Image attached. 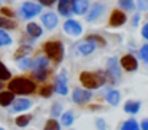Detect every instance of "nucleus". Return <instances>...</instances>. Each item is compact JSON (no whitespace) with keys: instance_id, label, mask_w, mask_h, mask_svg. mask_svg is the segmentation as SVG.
Here are the masks:
<instances>
[{"instance_id":"obj_1","label":"nucleus","mask_w":148,"mask_h":130,"mask_svg":"<svg viewBox=\"0 0 148 130\" xmlns=\"http://www.w3.org/2000/svg\"><path fill=\"white\" fill-rule=\"evenodd\" d=\"M8 87H10V91L13 92V94L29 95V94H32V92H35V82L27 79V78H14L10 81Z\"/></svg>"},{"instance_id":"obj_2","label":"nucleus","mask_w":148,"mask_h":130,"mask_svg":"<svg viewBox=\"0 0 148 130\" xmlns=\"http://www.w3.org/2000/svg\"><path fill=\"white\" fill-rule=\"evenodd\" d=\"M80 81L84 87L91 89H99L105 82V75L103 73H92V71H83L80 75Z\"/></svg>"},{"instance_id":"obj_3","label":"nucleus","mask_w":148,"mask_h":130,"mask_svg":"<svg viewBox=\"0 0 148 130\" xmlns=\"http://www.w3.org/2000/svg\"><path fill=\"white\" fill-rule=\"evenodd\" d=\"M43 49H45L46 57L54 60V62H61L64 57V46L61 41H46Z\"/></svg>"},{"instance_id":"obj_4","label":"nucleus","mask_w":148,"mask_h":130,"mask_svg":"<svg viewBox=\"0 0 148 130\" xmlns=\"http://www.w3.org/2000/svg\"><path fill=\"white\" fill-rule=\"evenodd\" d=\"M42 11V5H37L34 2H26L21 5V16L24 19H30L34 16H37L38 13Z\"/></svg>"},{"instance_id":"obj_5","label":"nucleus","mask_w":148,"mask_h":130,"mask_svg":"<svg viewBox=\"0 0 148 130\" xmlns=\"http://www.w3.org/2000/svg\"><path fill=\"white\" fill-rule=\"evenodd\" d=\"M64 32L67 35H72V37H78V35L83 32V27H81V24L78 21H75V19H67V21L64 22Z\"/></svg>"},{"instance_id":"obj_6","label":"nucleus","mask_w":148,"mask_h":130,"mask_svg":"<svg viewBox=\"0 0 148 130\" xmlns=\"http://www.w3.org/2000/svg\"><path fill=\"white\" fill-rule=\"evenodd\" d=\"M91 97H92V94H91L89 89H80L78 87V89H75L73 94H72L73 101L78 105H83V103H86V101H89Z\"/></svg>"},{"instance_id":"obj_7","label":"nucleus","mask_w":148,"mask_h":130,"mask_svg":"<svg viewBox=\"0 0 148 130\" xmlns=\"http://www.w3.org/2000/svg\"><path fill=\"white\" fill-rule=\"evenodd\" d=\"M107 75H110V79L112 81H118L119 76H121V70H119V63L116 59H110L108 63H107Z\"/></svg>"},{"instance_id":"obj_8","label":"nucleus","mask_w":148,"mask_h":130,"mask_svg":"<svg viewBox=\"0 0 148 130\" xmlns=\"http://www.w3.org/2000/svg\"><path fill=\"white\" fill-rule=\"evenodd\" d=\"M97 44L94 43V41H91L89 38H86V40L80 41V43L77 44V51L80 54H83V56H88V54H92L94 49H96Z\"/></svg>"},{"instance_id":"obj_9","label":"nucleus","mask_w":148,"mask_h":130,"mask_svg":"<svg viewBox=\"0 0 148 130\" xmlns=\"http://www.w3.org/2000/svg\"><path fill=\"white\" fill-rule=\"evenodd\" d=\"M119 65H121L124 70H127V71H134V70H137L138 63H137V60H135L134 56H131V54H126V56L121 57V60H119Z\"/></svg>"},{"instance_id":"obj_10","label":"nucleus","mask_w":148,"mask_h":130,"mask_svg":"<svg viewBox=\"0 0 148 130\" xmlns=\"http://www.w3.org/2000/svg\"><path fill=\"white\" fill-rule=\"evenodd\" d=\"M54 91L61 95H65L69 92L67 89V76H65V71L59 73V76L56 78V84H54Z\"/></svg>"},{"instance_id":"obj_11","label":"nucleus","mask_w":148,"mask_h":130,"mask_svg":"<svg viewBox=\"0 0 148 130\" xmlns=\"http://www.w3.org/2000/svg\"><path fill=\"white\" fill-rule=\"evenodd\" d=\"M73 5H75V0H59L58 11L62 16H70L73 13Z\"/></svg>"},{"instance_id":"obj_12","label":"nucleus","mask_w":148,"mask_h":130,"mask_svg":"<svg viewBox=\"0 0 148 130\" xmlns=\"http://www.w3.org/2000/svg\"><path fill=\"white\" fill-rule=\"evenodd\" d=\"M124 22H126V14L123 11H119V10H115L112 13V16H110V25L112 27H119Z\"/></svg>"},{"instance_id":"obj_13","label":"nucleus","mask_w":148,"mask_h":130,"mask_svg":"<svg viewBox=\"0 0 148 130\" xmlns=\"http://www.w3.org/2000/svg\"><path fill=\"white\" fill-rule=\"evenodd\" d=\"M102 13H103V6L100 5V3H94V5L91 6L89 13L86 14V21H96Z\"/></svg>"},{"instance_id":"obj_14","label":"nucleus","mask_w":148,"mask_h":130,"mask_svg":"<svg viewBox=\"0 0 148 130\" xmlns=\"http://www.w3.org/2000/svg\"><path fill=\"white\" fill-rule=\"evenodd\" d=\"M42 22L45 24L46 29H54L58 25V16L54 13H46V14H43Z\"/></svg>"},{"instance_id":"obj_15","label":"nucleus","mask_w":148,"mask_h":130,"mask_svg":"<svg viewBox=\"0 0 148 130\" xmlns=\"http://www.w3.org/2000/svg\"><path fill=\"white\" fill-rule=\"evenodd\" d=\"M32 106V101L30 100H26V98H19V100H14L13 103V111L18 113V111H26Z\"/></svg>"},{"instance_id":"obj_16","label":"nucleus","mask_w":148,"mask_h":130,"mask_svg":"<svg viewBox=\"0 0 148 130\" xmlns=\"http://www.w3.org/2000/svg\"><path fill=\"white\" fill-rule=\"evenodd\" d=\"M89 8V2L88 0H75V5H73V13L77 14H84Z\"/></svg>"},{"instance_id":"obj_17","label":"nucleus","mask_w":148,"mask_h":130,"mask_svg":"<svg viewBox=\"0 0 148 130\" xmlns=\"http://www.w3.org/2000/svg\"><path fill=\"white\" fill-rule=\"evenodd\" d=\"M14 100V94L11 91H7V92H0V106H8L11 105Z\"/></svg>"},{"instance_id":"obj_18","label":"nucleus","mask_w":148,"mask_h":130,"mask_svg":"<svg viewBox=\"0 0 148 130\" xmlns=\"http://www.w3.org/2000/svg\"><path fill=\"white\" fill-rule=\"evenodd\" d=\"M48 57H45V56H38L35 60L32 62V65L30 67H34V70H43V68H48Z\"/></svg>"},{"instance_id":"obj_19","label":"nucleus","mask_w":148,"mask_h":130,"mask_svg":"<svg viewBox=\"0 0 148 130\" xmlns=\"http://www.w3.org/2000/svg\"><path fill=\"white\" fill-rule=\"evenodd\" d=\"M26 30H27V33H29L30 37H34V38H37V37L42 35V27H40L37 22H29L27 27H26Z\"/></svg>"},{"instance_id":"obj_20","label":"nucleus","mask_w":148,"mask_h":130,"mask_svg":"<svg viewBox=\"0 0 148 130\" xmlns=\"http://www.w3.org/2000/svg\"><path fill=\"white\" fill-rule=\"evenodd\" d=\"M138 110H140V101H138V100L126 101V105H124V111H126V113L135 114V113H138Z\"/></svg>"},{"instance_id":"obj_21","label":"nucleus","mask_w":148,"mask_h":130,"mask_svg":"<svg viewBox=\"0 0 148 130\" xmlns=\"http://www.w3.org/2000/svg\"><path fill=\"white\" fill-rule=\"evenodd\" d=\"M107 100H108L110 105H118L119 103V92L112 89V91L107 92Z\"/></svg>"},{"instance_id":"obj_22","label":"nucleus","mask_w":148,"mask_h":130,"mask_svg":"<svg viewBox=\"0 0 148 130\" xmlns=\"http://www.w3.org/2000/svg\"><path fill=\"white\" fill-rule=\"evenodd\" d=\"M8 44H11V37L3 29H0V46H8Z\"/></svg>"},{"instance_id":"obj_23","label":"nucleus","mask_w":148,"mask_h":130,"mask_svg":"<svg viewBox=\"0 0 148 130\" xmlns=\"http://www.w3.org/2000/svg\"><path fill=\"white\" fill-rule=\"evenodd\" d=\"M16 27V24H14V21H11V19H8V18H0V29H14Z\"/></svg>"},{"instance_id":"obj_24","label":"nucleus","mask_w":148,"mask_h":130,"mask_svg":"<svg viewBox=\"0 0 148 130\" xmlns=\"http://www.w3.org/2000/svg\"><path fill=\"white\" fill-rule=\"evenodd\" d=\"M121 130H142V129L138 127V124L135 122L134 119H131V120H126V122L123 124Z\"/></svg>"},{"instance_id":"obj_25","label":"nucleus","mask_w":148,"mask_h":130,"mask_svg":"<svg viewBox=\"0 0 148 130\" xmlns=\"http://www.w3.org/2000/svg\"><path fill=\"white\" fill-rule=\"evenodd\" d=\"M34 78L38 79V81H45L48 78V70L43 68V70H34Z\"/></svg>"},{"instance_id":"obj_26","label":"nucleus","mask_w":148,"mask_h":130,"mask_svg":"<svg viewBox=\"0 0 148 130\" xmlns=\"http://www.w3.org/2000/svg\"><path fill=\"white\" fill-rule=\"evenodd\" d=\"M10 76H11L10 75V70L0 62V81H7V79H10Z\"/></svg>"},{"instance_id":"obj_27","label":"nucleus","mask_w":148,"mask_h":130,"mask_svg":"<svg viewBox=\"0 0 148 130\" xmlns=\"http://www.w3.org/2000/svg\"><path fill=\"white\" fill-rule=\"evenodd\" d=\"M62 124H64L65 127H69V125H72V124H73V114H72L70 111L62 114Z\"/></svg>"},{"instance_id":"obj_28","label":"nucleus","mask_w":148,"mask_h":130,"mask_svg":"<svg viewBox=\"0 0 148 130\" xmlns=\"http://www.w3.org/2000/svg\"><path fill=\"white\" fill-rule=\"evenodd\" d=\"M45 130H61V127H59L58 120L49 119L48 122H46V125H45Z\"/></svg>"},{"instance_id":"obj_29","label":"nucleus","mask_w":148,"mask_h":130,"mask_svg":"<svg viewBox=\"0 0 148 130\" xmlns=\"http://www.w3.org/2000/svg\"><path fill=\"white\" fill-rule=\"evenodd\" d=\"M29 120H30V116H19V117H16V125L26 127L29 124Z\"/></svg>"},{"instance_id":"obj_30","label":"nucleus","mask_w":148,"mask_h":130,"mask_svg":"<svg viewBox=\"0 0 148 130\" xmlns=\"http://www.w3.org/2000/svg\"><path fill=\"white\" fill-rule=\"evenodd\" d=\"M119 5L124 10H134V0H119Z\"/></svg>"},{"instance_id":"obj_31","label":"nucleus","mask_w":148,"mask_h":130,"mask_svg":"<svg viewBox=\"0 0 148 130\" xmlns=\"http://www.w3.org/2000/svg\"><path fill=\"white\" fill-rule=\"evenodd\" d=\"M30 65H32V60H30L29 57H24V59H21V60H19V68H21V70L29 68Z\"/></svg>"},{"instance_id":"obj_32","label":"nucleus","mask_w":148,"mask_h":130,"mask_svg":"<svg viewBox=\"0 0 148 130\" xmlns=\"http://www.w3.org/2000/svg\"><path fill=\"white\" fill-rule=\"evenodd\" d=\"M88 38H89L91 41H94L96 44H100V46H103V44H105V40H103L102 37H99V35H89Z\"/></svg>"},{"instance_id":"obj_33","label":"nucleus","mask_w":148,"mask_h":130,"mask_svg":"<svg viewBox=\"0 0 148 130\" xmlns=\"http://www.w3.org/2000/svg\"><path fill=\"white\" fill-rule=\"evenodd\" d=\"M29 52H30V48H29V46H21L19 51L16 52V59H19L21 56H27Z\"/></svg>"},{"instance_id":"obj_34","label":"nucleus","mask_w":148,"mask_h":130,"mask_svg":"<svg viewBox=\"0 0 148 130\" xmlns=\"http://www.w3.org/2000/svg\"><path fill=\"white\" fill-rule=\"evenodd\" d=\"M140 57L148 63V44H145V46L140 48Z\"/></svg>"},{"instance_id":"obj_35","label":"nucleus","mask_w":148,"mask_h":130,"mask_svg":"<svg viewBox=\"0 0 148 130\" xmlns=\"http://www.w3.org/2000/svg\"><path fill=\"white\" fill-rule=\"evenodd\" d=\"M53 91H54V89H53L51 86H45V87H43L42 91H40V94H42L43 97H49V95L53 94Z\"/></svg>"},{"instance_id":"obj_36","label":"nucleus","mask_w":148,"mask_h":130,"mask_svg":"<svg viewBox=\"0 0 148 130\" xmlns=\"http://www.w3.org/2000/svg\"><path fill=\"white\" fill-rule=\"evenodd\" d=\"M137 8L140 11H147L148 10V0H138L137 2Z\"/></svg>"},{"instance_id":"obj_37","label":"nucleus","mask_w":148,"mask_h":130,"mask_svg":"<svg viewBox=\"0 0 148 130\" xmlns=\"http://www.w3.org/2000/svg\"><path fill=\"white\" fill-rule=\"evenodd\" d=\"M38 2L42 3V5H45V6H51V5H54L58 0H38Z\"/></svg>"},{"instance_id":"obj_38","label":"nucleus","mask_w":148,"mask_h":130,"mask_svg":"<svg viewBox=\"0 0 148 130\" xmlns=\"http://www.w3.org/2000/svg\"><path fill=\"white\" fill-rule=\"evenodd\" d=\"M2 13H3V18H7V16H13V11L8 8H2Z\"/></svg>"},{"instance_id":"obj_39","label":"nucleus","mask_w":148,"mask_h":130,"mask_svg":"<svg viewBox=\"0 0 148 130\" xmlns=\"http://www.w3.org/2000/svg\"><path fill=\"white\" fill-rule=\"evenodd\" d=\"M142 35H143V38H147V40H148V24L143 25V29H142Z\"/></svg>"},{"instance_id":"obj_40","label":"nucleus","mask_w":148,"mask_h":130,"mask_svg":"<svg viewBox=\"0 0 148 130\" xmlns=\"http://www.w3.org/2000/svg\"><path fill=\"white\" fill-rule=\"evenodd\" d=\"M140 129L142 130H148V119H143V120H142V124H140Z\"/></svg>"},{"instance_id":"obj_41","label":"nucleus","mask_w":148,"mask_h":130,"mask_svg":"<svg viewBox=\"0 0 148 130\" xmlns=\"http://www.w3.org/2000/svg\"><path fill=\"white\" fill-rule=\"evenodd\" d=\"M59 111H61V106H59V105H54V106H53V114H54V116H58Z\"/></svg>"},{"instance_id":"obj_42","label":"nucleus","mask_w":148,"mask_h":130,"mask_svg":"<svg viewBox=\"0 0 148 130\" xmlns=\"http://www.w3.org/2000/svg\"><path fill=\"white\" fill-rule=\"evenodd\" d=\"M97 127H99V129H103V127H105V122H103V120H97Z\"/></svg>"},{"instance_id":"obj_43","label":"nucleus","mask_w":148,"mask_h":130,"mask_svg":"<svg viewBox=\"0 0 148 130\" xmlns=\"http://www.w3.org/2000/svg\"><path fill=\"white\" fill-rule=\"evenodd\" d=\"M0 89H2V81H0Z\"/></svg>"},{"instance_id":"obj_44","label":"nucleus","mask_w":148,"mask_h":130,"mask_svg":"<svg viewBox=\"0 0 148 130\" xmlns=\"http://www.w3.org/2000/svg\"><path fill=\"white\" fill-rule=\"evenodd\" d=\"M0 130H3V129H0Z\"/></svg>"}]
</instances>
